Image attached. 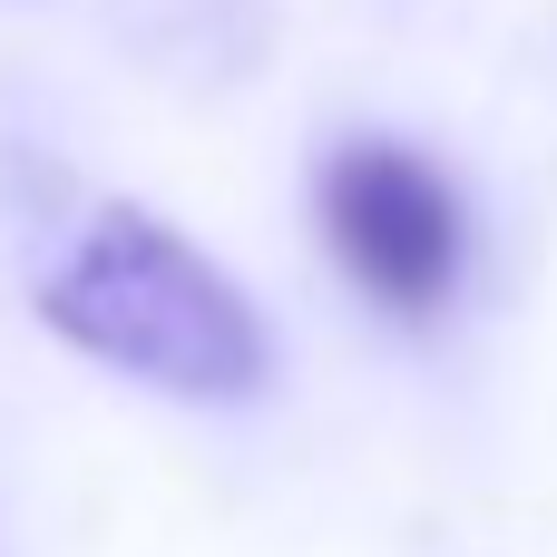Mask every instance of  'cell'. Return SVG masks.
I'll return each instance as SVG.
<instances>
[{
  "label": "cell",
  "mask_w": 557,
  "mask_h": 557,
  "mask_svg": "<svg viewBox=\"0 0 557 557\" xmlns=\"http://www.w3.org/2000/svg\"><path fill=\"white\" fill-rule=\"evenodd\" d=\"M39 323L69 352L147 382V392L206 401V411L255 401L274 372V333L245 304V284L196 235H176L166 215H147L127 196H108L69 235V255L39 274Z\"/></svg>",
  "instance_id": "1"
},
{
  "label": "cell",
  "mask_w": 557,
  "mask_h": 557,
  "mask_svg": "<svg viewBox=\"0 0 557 557\" xmlns=\"http://www.w3.org/2000/svg\"><path fill=\"white\" fill-rule=\"evenodd\" d=\"M313 225L352 274V294L382 304L392 323H431L460 294V264H470L460 186L401 137H343L313 176Z\"/></svg>",
  "instance_id": "2"
}]
</instances>
